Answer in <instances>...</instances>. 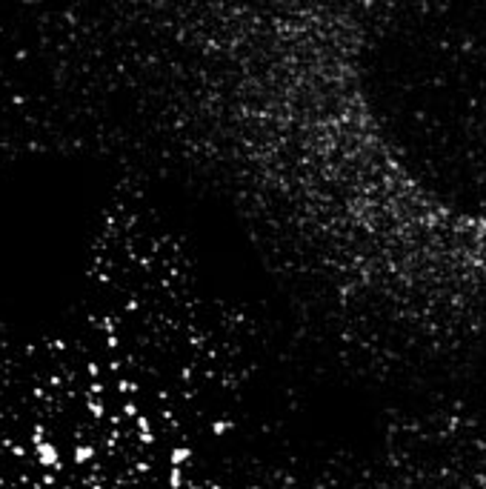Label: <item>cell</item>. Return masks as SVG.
<instances>
[{
  "instance_id": "cell-1",
  "label": "cell",
  "mask_w": 486,
  "mask_h": 489,
  "mask_svg": "<svg viewBox=\"0 0 486 489\" xmlns=\"http://www.w3.org/2000/svg\"><path fill=\"white\" fill-rule=\"evenodd\" d=\"M332 89L346 298L486 317V6L369 12Z\"/></svg>"
},
{
  "instance_id": "cell-2",
  "label": "cell",
  "mask_w": 486,
  "mask_h": 489,
  "mask_svg": "<svg viewBox=\"0 0 486 489\" xmlns=\"http://www.w3.org/2000/svg\"><path fill=\"white\" fill-rule=\"evenodd\" d=\"M35 458L40 467L52 469V467H60V449L52 441H40V444H35Z\"/></svg>"
},
{
  "instance_id": "cell-3",
  "label": "cell",
  "mask_w": 486,
  "mask_h": 489,
  "mask_svg": "<svg viewBox=\"0 0 486 489\" xmlns=\"http://www.w3.org/2000/svg\"><path fill=\"white\" fill-rule=\"evenodd\" d=\"M192 458V449L189 446H174L172 455H169V460H172V467H183L186 460Z\"/></svg>"
},
{
  "instance_id": "cell-4",
  "label": "cell",
  "mask_w": 486,
  "mask_h": 489,
  "mask_svg": "<svg viewBox=\"0 0 486 489\" xmlns=\"http://www.w3.org/2000/svg\"><path fill=\"white\" fill-rule=\"evenodd\" d=\"M92 458H94V446H89V444L74 446V463H86V460H92Z\"/></svg>"
},
{
  "instance_id": "cell-5",
  "label": "cell",
  "mask_w": 486,
  "mask_h": 489,
  "mask_svg": "<svg viewBox=\"0 0 486 489\" xmlns=\"http://www.w3.org/2000/svg\"><path fill=\"white\" fill-rule=\"evenodd\" d=\"M183 469L181 467H172V472H169V486L172 489H183Z\"/></svg>"
},
{
  "instance_id": "cell-6",
  "label": "cell",
  "mask_w": 486,
  "mask_h": 489,
  "mask_svg": "<svg viewBox=\"0 0 486 489\" xmlns=\"http://www.w3.org/2000/svg\"><path fill=\"white\" fill-rule=\"evenodd\" d=\"M138 429H140V441L143 444H152V435H149V418L138 415Z\"/></svg>"
},
{
  "instance_id": "cell-7",
  "label": "cell",
  "mask_w": 486,
  "mask_h": 489,
  "mask_svg": "<svg viewBox=\"0 0 486 489\" xmlns=\"http://www.w3.org/2000/svg\"><path fill=\"white\" fill-rule=\"evenodd\" d=\"M229 429H232L229 421H215V424H212V432H215V435H223V432H229Z\"/></svg>"
},
{
  "instance_id": "cell-8",
  "label": "cell",
  "mask_w": 486,
  "mask_h": 489,
  "mask_svg": "<svg viewBox=\"0 0 486 489\" xmlns=\"http://www.w3.org/2000/svg\"><path fill=\"white\" fill-rule=\"evenodd\" d=\"M117 389H120V392H135V389H138V383H132V381H126V378H120V381H117Z\"/></svg>"
},
{
  "instance_id": "cell-9",
  "label": "cell",
  "mask_w": 486,
  "mask_h": 489,
  "mask_svg": "<svg viewBox=\"0 0 486 489\" xmlns=\"http://www.w3.org/2000/svg\"><path fill=\"white\" fill-rule=\"evenodd\" d=\"M123 412H126V415H129V418H138V415H140V412H138V403H135V401L123 403Z\"/></svg>"
},
{
  "instance_id": "cell-10",
  "label": "cell",
  "mask_w": 486,
  "mask_h": 489,
  "mask_svg": "<svg viewBox=\"0 0 486 489\" xmlns=\"http://www.w3.org/2000/svg\"><path fill=\"white\" fill-rule=\"evenodd\" d=\"M89 409H92V415H103V406L97 401H89Z\"/></svg>"
},
{
  "instance_id": "cell-11",
  "label": "cell",
  "mask_w": 486,
  "mask_h": 489,
  "mask_svg": "<svg viewBox=\"0 0 486 489\" xmlns=\"http://www.w3.org/2000/svg\"><path fill=\"white\" fill-rule=\"evenodd\" d=\"M89 375H92V378H97V375H100V369H97V363H89Z\"/></svg>"
},
{
  "instance_id": "cell-12",
  "label": "cell",
  "mask_w": 486,
  "mask_h": 489,
  "mask_svg": "<svg viewBox=\"0 0 486 489\" xmlns=\"http://www.w3.org/2000/svg\"><path fill=\"white\" fill-rule=\"evenodd\" d=\"M246 489H261V486H246Z\"/></svg>"
},
{
  "instance_id": "cell-13",
  "label": "cell",
  "mask_w": 486,
  "mask_h": 489,
  "mask_svg": "<svg viewBox=\"0 0 486 489\" xmlns=\"http://www.w3.org/2000/svg\"><path fill=\"white\" fill-rule=\"evenodd\" d=\"M189 489H200V486H189Z\"/></svg>"
}]
</instances>
